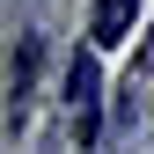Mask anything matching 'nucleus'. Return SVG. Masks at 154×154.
<instances>
[{"label":"nucleus","mask_w":154,"mask_h":154,"mask_svg":"<svg viewBox=\"0 0 154 154\" xmlns=\"http://www.w3.org/2000/svg\"><path fill=\"white\" fill-rule=\"evenodd\" d=\"M37 59H44V44H37V37H22V44H15V59H8V118H15V132H22L29 95H37Z\"/></svg>","instance_id":"2"},{"label":"nucleus","mask_w":154,"mask_h":154,"mask_svg":"<svg viewBox=\"0 0 154 154\" xmlns=\"http://www.w3.org/2000/svg\"><path fill=\"white\" fill-rule=\"evenodd\" d=\"M132 22H140V0H95V15H88V37H95V51H110V44H125Z\"/></svg>","instance_id":"3"},{"label":"nucleus","mask_w":154,"mask_h":154,"mask_svg":"<svg viewBox=\"0 0 154 154\" xmlns=\"http://www.w3.org/2000/svg\"><path fill=\"white\" fill-rule=\"evenodd\" d=\"M66 103H73V132H81V147L95 140V103H103V73H95V51H73V66H66Z\"/></svg>","instance_id":"1"}]
</instances>
